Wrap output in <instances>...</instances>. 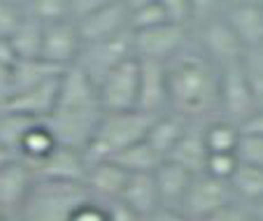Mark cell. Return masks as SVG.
Listing matches in <instances>:
<instances>
[{"instance_id":"cell-21","label":"cell","mask_w":263,"mask_h":221,"mask_svg":"<svg viewBox=\"0 0 263 221\" xmlns=\"http://www.w3.org/2000/svg\"><path fill=\"white\" fill-rule=\"evenodd\" d=\"M194 177L189 170H184L182 165L177 163L168 161L165 158L154 172V179H156V187H159V196L161 202H165L163 207H170L173 202H182L186 191H189Z\"/></svg>"},{"instance_id":"cell-18","label":"cell","mask_w":263,"mask_h":221,"mask_svg":"<svg viewBox=\"0 0 263 221\" xmlns=\"http://www.w3.org/2000/svg\"><path fill=\"white\" fill-rule=\"evenodd\" d=\"M119 202H124L128 210H133L140 219H147L149 214H154L161 207V196H159L154 172L128 175V182H126V189L121 193Z\"/></svg>"},{"instance_id":"cell-9","label":"cell","mask_w":263,"mask_h":221,"mask_svg":"<svg viewBox=\"0 0 263 221\" xmlns=\"http://www.w3.org/2000/svg\"><path fill=\"white\" fill-rule=\"evenodd\" d=\"M231 184L214 179L208 172L196 175L191 182L189 191L184 196V214L189 219H210L212 214H217L219 210H223L226 205H231Z\"/></svg>"},{"instance_id":"cell-40","label":"cell","mask_w":263,"mask_h":221,"mask_svg":"<svg viewBox=\"0 0 263 221\" xmlns=\"http://www.w3.org/2000/svg\"><path fill=\"white\" fill-rule=\"evenodd\" d=\"M107 221H144V219H140L124 202L115 200V202H109V207H107Z\"/></svg>"},{"instance_id":"cell-7","label":"cell","mask_w":263,"mask_h":221,"mask_svg":"<svg viewBox=\"0 0 263 221\" xmlns=\"http://www.w3.org/2000/svg\"><path fill=\"white\" fill-rule=\"evenodd\" d=\"M256 100L258 98L249 84L242 61H233V63L223 65L221 75H219V103L226 109V114L245 121L256 112Z\"/></svg>"},{"instance_id":"cell-25","label":"cell","mask_w":263,"mask_h":221,"mask_svg":"<svg viewBox=\"0 0 263 221\" xmlns=\"http://www.w3.org/2000/svg\"><path fill=\"white\" fill-rule=\"evenodd\" d=\"M42 35H45V26L40 21H35L33 16L26 14V19L21 21L19 30L14 33V38L10 40L12 49H14L19 61H33L42 56Z\"/></svg>"},{"instance_id":"cell-30","label":"cell","mask_w":263,"mask_h":221,"mask_svg":"<svg viewBox=\"0 0 263 221\" xmlns=\"http://www.w3.org/2000/svg\"><path fill=\"white\" fill-rule=\"evenodd\" d=\"M24 12L42 26L70 21V0H33L24 3Z\"/></svg>"},{"instance_id":"cell-11","label":"cell","mask_w":263,"mask_h":221,"mask_svg":"<svg viewBox=\"0 0 263 221\" xmlns=\"http://www.w3.org/2000/svg\"><path fill=\"white\" fill-rule=\"evenodd\" d=\"M184 42V26L177 24H161L154 28H144L133 33V49L138 59L159 61L165 63L170 56L177 54Z\"/></svg>"},{"instance_id":"cell-45","label":"cell","mask_w":263,"mask_h":221,"mask_svg":"<svg viewBox=\"0 0 263 221\" xmlns=\"http://www.w3.org/2000/svg\"><path fill=\"white\" fill-rule=\"evenodd\" d=\"M16 154H12L10 149H5V147H0V168H5L7 163H12V161H16Z\"/></svg>"},{"instance_id":"cell-8","label":"cell","mask_w":263,"mask_h":221,"mask_svg":"<svg viewBox=\"0 0 263 221\" xmlns=\"http://www.w3.org/2000/svg\"><path fill=\"white\" fill-rule=\"evenodd\" d=\"M130 3H121V0H103L100 7L89 14L84 21L77 24L82 38V47L84 44H96L109 40L115 35H121L130 30Z\"/></svg>"},{"instance_id":"cell-38","label":"cell","mask_w":263,"mask_h":221,"mask_svg":"<svg viewBox=\"0 0 263 221\" xmlns=\"http://www.w3.org/2000/svg\"><path fill=\"white\" fill-rule=\"evenodd\" d=\"M205 221H256V219H254V214H249L242 207H235L233 202H231V205H226L223 210H219L217 214H212Z\"/></svg>"},{"instance_id":"cell-10","label":"cell","mask_w":263,"mask_h":221,"mask_svg":"<svg viewBox=\"0 0 263 221\" xmlns=\"http://www.w3.org/2000/svg\"><path fill=\"white\" fill-rule=\"evenodd\" d=\"M82 54V38L72 21H59V24L45 26L42 35V61L56 65V68H70L77 63Z\"/></svg>"},{"instance_id":"cell-27","label":"cell","mask_w":263,"mask_h":221,"mask_svg":"<svg viewBox=\"0 0 263 221\" xmlns=\"http://www.w3.org/2000/svg\"><path fill=\"white\" fill-rule=\"evenodd\" d=\"M56 147H59V144H56L51 131L47 128L45 121H40L37 126L33 128V131L28 133V135H26L24 142H21L19 158H21V161H26L30 168H33V165H37L40 161H45V158L49 156Z\"/></svg>"},{"instance_id":"cell-24","label":"cell","mask_w":263,"mask_h":221,"mask_svg":"<svg viewBox=\"0 0 263 221\" xmlns=\"http://www.w3.org/2000/svg\"><path fill=\"white\" fill-rule=\"evenodd\" d=\"M186 133L182 117H159L152 126V131L147 133V144L159 154L161 158H168L170 152L177 147V142L182 140V135Z\"/></svg>"},{"instance_id":"cell-41","label":"cell","mask_w":263,"mask_h":221,"mask_svg":"<svg viewBox=\"0 0 263 221\" xmlns=\"http://www.w3.org/2000/svg\"><path fill=\"white\" fill-rule=\"evenodd\" d=\"M238 131L242 133V135H261L263 138V109H256L252 117L245 119L238 126Z\"/></svg>"},{"instance_id":"cell-34","label":"cell","mask_w":263,"mask_h":221,"mask_svg":"<svg viewBox=\"0 0 263 221\" xmlns=\"http://www.w3.org/2000/svg\"><path fill=\"white\" fill-rule=\"evenodd\" d=\"M235 156H238L240 163L263 168V138L261 135H242L240 133V142H238V149H235Z\"/></svg>"},{"instance_id":"cell-47","label":"cell","mask_w":263,"mask_h":221,"mask_svg":"<svg viewBox=\"0 0 263 221\" xmlns=\"http://www.w3.org/2000/svg\"><path fill=\"white\" fill-rule=\"evenodd\" d=\"M0 221H7V219H5V216H3V214H0Z\"/></svg>"},{"instance_id":"cell-42","label":"cell","mask_w":263,"mask_h":221,"mask_svg":"<svg viewBox=\"0 0 263 221\" xmlns=\"http://www.w3.org/2000/svg\"><path fill=\"white\" fill-rule=\"evenodd\" d=\"M12 75H14L12 65L0 63V105L5 103V100H10V96H12Z\"/></svg>"},{"instance_id":"cell-3","label":"cell","mask_w":263,"mask_h":221,"mask_svg":"<svg viewBox=\"0 0 263 221\" xmlns=\"http://www.w3.org/2000/svg\"><path fill=\"white\" fill-rule=\"evenodd\" d=\"M91 202V193L84 184L47 182L37 179L21 207L24 221H72L74 212Z\"/></svg>"},{"instance_id":"cell-31","label":"cell","mask_w":263,"mask_h":221,"mask_svg":"<svg viewBox=\"0 0 263 221\" xmlns=\"http://www.w3.org/2000/svg\"><path fill=\"white\" fill-rule=\"evenodd\" d=\"M161 24H168L163 0H144V3H138V5H130V21H128L130 33L154 28V26Z\"/></svg>"},{"instance_id":"cell-17","label":"cell","mask_w":263,"mask_h":221,"mask_svg":"<svg viewBox=\"0 0 263 221\" xmlns=\"http://www.w3.org/2000/svg\"><path fill=\"white\" fill-rule=\"evenodd\" d=\"M226 21L247 51L263 47V3H233L226 12Z\"/></svg>"},{"instance_id":"cell-23","label":"cell","mask_w":263,"mask_h":221,"mask_svg":"<svg viewBox=\"0 0 263 221\" xmlns=\"http://www.w3.org/2000/svg\"><path fill=\"white\" fill-rule=\"evenodd\" d=\"M59 75H63V68H56V65L47 63V61H42V59L16 61L14 75H12V96L21 94V91H28V88H33V86H40L42 82H47V79H51V77H59Z\"/></svg>"},{"instance_id":"cell-44","label":"cell","mask_w":263,"mask_h":221,"mask_svg":"<svg viewBox=\"0 0 263 221\" xmlns=\"http://www.w3.org/2000/svg\"><path fill=\"white\" fill-rule=\"evenodd\" d=\"M16 61H19V59H16L14 49H12L10 40H0V63H3V65H12V68H14Z\"/></svg>"},{"instance_id":"cell-13","label":"cell","mask_w":263,"mask_h":221,"mask_svg":"<svg viewBox=\"0 0 263 221\" xmlns=\"http://www.w3.org/2000/svg\"><path fill=\"white\" fill-rule=\"evenodd\" d=\"M33 172L37 179H47V182L84 184L89 168H86L82 152H74V149L68 147H56L45 161L33 165Z\"/></svg>"},{"instance_id":"cell-12","label":"cell","mask_w":263,"mask_h":221,"mask_svg":"<svg viewBox=\"0 0 263 221\" xmlns=\"http://www.w3.org/2000/svg\"><path fill=\"white\" fill-rule=\"evenodd\" d=\"M59 86H61V75L42 82L40 86H33L28 91L12 96L7 103L0 105V112H14L30 119H37V121H47L54 114L56 103H59Z\"/></svg>"},{"instance_id":"cell-22","label":"cell","mask_w":263,"mask_h":221,"mask_svg":"<svg viewBox=\"0 0 263 221\" xmlns=\"http://www.w3.org/2000/svg\"><path fill=\"white\" fill-rule=\"evenodd\" d=\"M208 147H205V138L200 133H184L182 140L177 142V147L170 152L168 161L182 165L184 170H189L191 175H203L208 168Z\"/></svg>"},{"instance_id":"cell-16","label":"cell","mask_w":263,"mask_h":221,"mask_svg":"<svg viewBox=\"0 0 263 221\" xmlns=\"http://www.w3.org/2000/svg\"><path fill=\"white\" fill-rule=\"evenodd\" d=\"M91 105H100L96 82L77 63L65 68L61 75L56 107H91Z\"/></svg>"},{"instance_id":"cell-2","label":"cell","mask_w":263,"mask_h":221,"mask_svg":"<svg viewBox=\"0 0 263 221\" xmlns=\"http://www.w3.org/2000/svg\"><path fill=\"white\" fill-rule=\"evenodd\" d=\"M159 117L161 114H147V112H140V109H130V112H105L93 140L82 152L86 168L96 165V163H103V161H112V158L119 156L128 147L142 142Z\"/></svg>"},{"instance_id":"cell-29","label":"cell","mask_w":263,"mask_h":221,"mask_svg":"<svg viewBox=\"0 0 263 221\" xmlns=\"http://www.w3.org/2000/svg\"><path fill=\"white\" fill-rule=\"evenodd\" d=\"M229 184L238 196L245 198V200H252V202L263 200V168L240 163Z\"/></svg>"},{"instance_id":"cell-32","label":"cell","mask_w":263,"mask_h":221,"mask_svg":"<svg viewBox=\"0 0 263 221\" xmlns=\"http://www.w3.org/2000/svg\"><path fill=\"white\" fill-rule=\"evenodd\" d=\"M210 154H235L240 142V131L233 123H212L203 133Z\"/></svg>"},{"instance_id":"cell-20","label":"cell","mask_w":263,"mask_h":221,"mask_svg":"<svg viewBox=\"0 0 263 221\" xmlns=\"http://www.w3.org/2000/svg\"><path fill=\"white\" fill-rule=\"evenodd\" d=\"M126 182H128V172L121 165H117L115 161H103L96 163V165L89 168L84 179V187L89 189V193H96V196L107 198L109 202H115L121 198L126 189Z\"/></svg>"},{"instance_id":"cell-6","label":"cell","mask_w":263,"mask_h":221,"mask_svg":"<svg viewBox=\"0 0 263 221\" xmlns=\"http://www.w3.org/2000/svg\"><path fill=\"white\" fill-rule=\"evenodd\" d=\"M140 94V61L138 56L117 65L98 86L103 112H130L138 109Z\"/></svg>"},{"instance_id":"cell-5","label":"cell","mask_w":263,"mask_h":221,"mask_svg":"<svg viewBox=\"0 0 263 221\" xmlns=\"http://www.w3.org/2000/svg\"><path fill=\"white\" fill-rule=\"evenodd\" d=\"M133 56H135L133 33L126 30V33L115 35V38H109V40H103V42L84 44L80 59H77V65L93 79L96 86H100V82H103L117 65H121L124 61L133 59Z\"/></svg>"},{"instance_id":"cell-46","label":"cell","mask_w":263,"mask_h":221,"mask_svg":"<svg viewBox=\"0 0 263 221\" xmlns=\"http://www.w3.org/2000/svg\"><path fill=\"white\" fill-rule=\"evenodd\" d=\"M254 219H256V221H263V200L254 202Z\"/></svg>"},{"instance_id":"cell-26","label":"cell","mask_w":263,"mask_h":221,"mask_svg":"<svg viewBox=\"0 0 263 221\" xmlns=\"http://www.w3.org/2000/svg\"><path fill=\"white\" fill-rule=\"evenodd\" d=\"M37 119L24 117V114H14V112H0V147L10 149L12 154L19 156L21 142L26 140L30 131L37 126Z\"/></svg>"},{"instance_id":"cell-33","label":"cell","mask_w":263,"mask_h":221,"mask_svg":"<svg viewBox=\"0 0 263 221\" xmlns=\"http://www.w3.org/2000/svg\"><path fill=\"white\" fill-rule=\"evenodd\" d=\"M26 19L24 3L0 0V40H12L19 30L21 21Z\"/></svg>"},{"instance_id":"cell-14","label":"cell","mask_w":263,"mask_h":221,"mask_svg":"<svg viewBox=\"0 0 263 221\" xmlns=\"http://www.w3.org/2000/svg\"><path fill=\"white\" fill-rule=\"evenodd\" d=\"M140 61V94L138 109L147 114H161V107L168 103V68L159 61Z\"/></svg>"},{"instance_id":"cell-37","label":"cell","mask_w":263,"mask_h":221,"mask_svg":"<svg viewBox=\"0 0 263 221\" xmlns=\"http://www.w3.org/2000/svg\"><path fill=\"white\" fill-rule=\"evenodd\" d=\"M163 7L168 24L186 26V21H191L194 14V0H163Z\"/></svg>"},{"instance_id":"cell-15","label":"cell","mask_w":263,"mask_h":221,"mask_svg":"<svg viewBox=\"0 0 263 221\" xmlns=\"http://www.w3.org/2000/svg\"><path fill=\"white\" fill-rule=\"evenodd\" d=\"M33 184V168L21 158L0 168V210H21L26 198L30 196Z\"/></svg>"},{"instance_id":"cell-19","label":"cell","mask_w":263,"mask_h":221,"mask_svg":"<svg viewBox=\"0 0 263 221\" xmlns=\"http://www.w3.org/2000/svg\"><path fill=\"white\" fill-rule=\"evenodd\" d=\"M203 44L205 49L219 59L223 65L233 63V61H242L245 56V44L235 35V30L229 26L226 19H212L205 24L203 28Z\"/></svg>"},{"instance_id":"cell-43","label":"cell","mask_w":263,"mask_h":221,"mask_svg":"<svg viewBox=\"0 0 263 221\" xmlns=\"http://www.w3.org/2000/svg\"><path fill=\"white\" fill-rule=\"evenodd\" d=\"M144 221H189L184 212H177L175 207H159L154 214H149Z\"/></svg>"},{"instance_id":"cell-35","label":"cell","mask_w":263,"mask_h":221,"mask_svg":"<svg viewBox=\"0 0 263 221\" xmlns=\"http://www.w3.org/2000/svg\"><path fill=\"white\" fill-rule=\"evenodd\" d=\"M238 165H240V161L235 154H210L205 172H208L210 177H214V179L231 182V177L238 170Z\"/></svg>"},{"instance_id":"cell-1","label":"cell","mask_w":263,"mask_h":221,"mask_svg":"<svg viewBox=\"0 0 263 221\" xmlns=\"http://www.w3.org/2000/svg\"><path fill=\"white\" fill-rule=\"evenodd\" d=\"M168 103L179 114H205L219 103V77L198 56H184L168 68Z\"/></svg>"},{"instance_id":"cell-39","label":"cell","mask_w":263,"mask_h":221,"mask_svg":"<svg viewBox=\"0 0 263 221\" xmlns=\"http://www.w3.org/2000/svg\"><path fill=\"white\" fill-rule=\"evenodd\" d=\"M72 221H107V207H98L93 202H86L84 207L74 212Z\"/></svg>"},{"instance_id":"cell-4","label":"cell","mask_w":263,"mask_h":221,"mask_svg":"<svg viewBox=\"0 0 263 221\" xmlns=\"http://www.w3.org/2000/svg\"><path fill=\"white\" fill-rule=\"evenodd\" d=\"M103 107H56L54 114L47 119V128L51 131L59 147H68L74 152H84L93 140L100 121H103Z\"/></svg>"},{"instance_id":"cell-36","label":"cell","mask_w":263,"mask_h":221,"mask_svg":"<svg viewBox=\"0 0 263 221\" xmlns=\"http://www.w3.org/2000/svg\"><path fill=\"white\" fill-rule=\"evenodd\" d=\"M242 65H245V72H247L249 84H252L256 98H261L263 96V47H256L249 54H245Z\"/></svg>"},{"instance_id":"cell-28","label":"cell","mask_w":263,"mask_h":221,"mask_svg":"<svg viewBox=\"0 0 263 221\" xmlns=\"http://www.w3.org/2000/svg\"><path fill=\"white\" fill-rule=\"evenodd\" d=\"M112 161L124 168L128 175H135V172H156V168H159L165 158H161L159 154L147 144V140H142V142L128 147L126 152H121L119 156H115Z\"/></svg>"}]
</instances>
